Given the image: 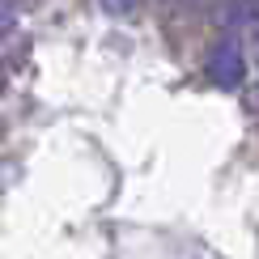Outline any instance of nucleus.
Returning <instances> with one entry per match:
<instances>
[{"instance_id":"obj_1","label":"nucleus","mask_w":259,"mask_h":259,"mask_svg":"<svg viewBox=\"0 0 259 259\" xmlns=\"http://www.w3.org/2000/svg\"><path fill=\"white\" fill-rule=\"evenodd\" d=\"M204 72H208V81L217 85V90H238V85H242V77H246V56H242V42H238L234 30H225L221 42L208 51Z\"/></svg>"},{"instance_id":"obj_2","label":"nucleus","mask_w":259,"mask_h":259,"mask_svg":"<svg viewBox=\"0 0 259 259\" xmlns=\"http://www.w3.org/2000/svg\"><path fill=\"white\" fill-rule=\"evenodd\" d=\"M102 9L111 17H132L136 9H140V0H102Z\"/></svg>"},{"instance_id":"obj_3","label":"nucleus","mask_w":259,"mask_h":259,"mask_svg":"<svg viewBox=\"0 0 259 259\" xmlns=\"http://www.w3.org/2000/svg\"><path fill=\"white\" fill-rule=\"evenodd\" d=\"M0 90H5V68H0Z\"/></svg>"}]
</instances>
